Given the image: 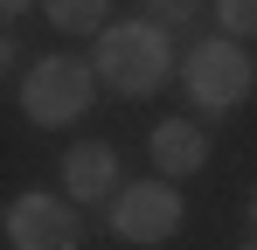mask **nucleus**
<instances>
[{"label":"nucleus","instance_id":"1","mask_svg":"<svg viewBox=\"0 0 257 250\" xmlns=\"http://www.w3.org/2000/svg\"><path fill=\"white\" fill-rule=\"evenodd\" d=\"M90 70L118 97H153L174 70V42H167L160 21H111L97 35V49H90Z\"/></svg>","mask_w":257,"mask_h":250},{"label":"nucleus","instance_id":"2","mask_svg":"<svg viewBox=\"0 0 257 250\" xmlns=\"http://www.w3.org/2000/svg\"><path fill=\"white\" fill-rule=\"evenodd\" d=\"M90 97H97V70H90L84 56H42L28 77H21V111L28 125H77L90 111Z\"/></svg>","mask_w":257,"mask_h":250},{"label":"nucleus","instance_id":"3","mask_svg":"<svg viewBox=\"0 0 257 250\" xmlns=\"http://www.w3.org/2000/svg\"><path fill=\"white\" fill-rule=\"evenodd\" d=\"M181 83H188V97H195L202 111H236V104L257 90V63H250L243 42L215 35V42H195V49H188Z\"/></svg>","mask_w":257,"mask_h":250},{"label":"nucleus","instance_id":"4","mask_svg":"<svg viewBox=\"0 0 257 250\" xmlns=\"http://www.w3.org/2000/svg\"><path fill=\"white\" fill-rule=\"evenodd\" d=\"M77 243H84V222L70 195L56 202L49 188H28L7 202V250H77Z\"/></svg>","mask_w":257,"mask_h":250},{"label":"nucleus","instance_id":"5","mask_svg":"<svg viewBox=\"0 0 257 250\" xmlns=\"http://www.w3.org/2000/svg\"><path fill=\"white\" fill-rule=\"evenodd\" d=\"M111 229H118L125 243H167L174 229H181V195H174V181H132V188H118Z\"/></svg>","mask_w":257,"mask_h":250},{"label":"nucleus","instance_id":"6","mask_svg":"<svg viewBox=\"0 0 257 250\" xmlns=\"http://www.w3.org/2000/svg\"><path fill=\"white\" fill-rule=\"evenodd\" d=\"M63 195L70 202H111L118 195V153L104 139H84L63 153Z\"/></svg>","mask_w":257,"mask_h":250},{"label":"nucleus","instance_id":"7","mask_svg":"<svg viewBox=\"0 0 257 250\" xmlns=\"http://www.w3.org/2000/svg\"><path fill=\"white\" fill-rule=\"evenodd\" d=\"M153 167H160V181H181V174H195V167L209 160V132L195 118H160L153 125Z\"/></svg>","mask_w":257,"mask_h":250},{"label":"nucleus","instance_id":"8","mask_svg":"<svg viewBox=\"0 0 257 250\" xmlns=\"http://www.w3.org/2000/svg\"><path fill=\"white\" fill-rule=\"evenodd\" d=\"M56 35H104L111 28V0H42Z\"/></svg>","mask_w":257,"mask_h":250},{"label":"nucleus","instance_id":"9","mask_svg":"<svg viewBox=\"0 0 257 250\" xmlns=\"http://www.w3.org/2000/svg\"><path fill=\"white\" fill-rule=\"evenodd\" d=\"M215 35L250 42L257 35V0H215Z\"/></svg>","mask_w":257,"mask_h":250},{"label":"nucleus","instance_id":"10","mask_svg":"<svg viewBox=\"0 0 257 250\" xmlns=\"http://www.w3.org/2000/svg\"><path fill=\"white\" fill-rule=\"evenodd\" d=\"M146 7H153V14H160L167 28H181V21H188V14H195L202 0H146Z\"/></svg>","mask_w":257,"mask_h":250},{"label":"nucleus","instance_id":"11","mask_svg":"<svg viewBox=\"0 0 257 250\" xmlns=\"http://www.w3.org/2000/svg\"><path fill=\"white\" fill-rule=\"evenodd\" d=\"M7 70H14V35L0 28V77H7Z\"/></svg>","mask_w":257,"mask_h":250},{"label":"nucleus","instance_id":"12","mask_svg":"<svg viewBox=\"0 0 257 250\" xmlns=\"http://www.w3.org/2000/svg\"><path fill=\"white\" fill-rule=\"evenodd\" d=\"M21 7H35V0H0V21H14Z\"/></svg>","mask_w":257,"mask_h":250},{"label":"nucleus","instance_id":"13","mask_svg":"<svg viewBox=\"0 0 257 250\" xmlns=\"http://www.w3.org/2000/svg\"><path fill=\"white\" fill-rule=\"evenodd\" d=\"M250 222H257V195H250Z\"/></svg>","mask_w":257,"mask_h":250},{"label":"nucleus","instance_id":"14","mask_svg":"<svg viewBox=\"0 0 257 250\" xmlns=\"http://www.w3.org/2000/svg\"><path fill=\"white\" fill-rule=\"evenodd\" d=\"M250 250H257V243H250Z\"/></svg>","mask_w":257,"mask_h":250}]
</instances>
